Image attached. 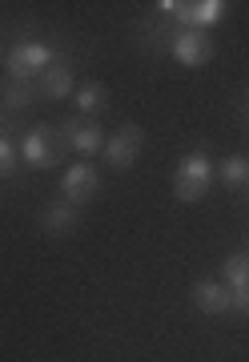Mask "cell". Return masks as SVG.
Wrapping results in <instances>:
<instances>
[{
    "label": "cell",
    "instance_id": "cell-1",
    "mask_svg": "<svg viewBox=\"0 0 249 362\" xmlns=\"http://www.w3.org/2000/svg\"><path fill=\"white\" fill-rule=\"evenodd\" d=\"M213 173H217V165H213L201 149L185 153L181 161H177V173H173V194H177V202H185V206L201 202V197L209 194Z\"/></svg>",
    "mask_w": 249,
    "mask_h": 362
},
{
    "label": "cell",
    "instance_id": "cell-2",
    "mask_svg": "<svg viewBox=\"0 0 249 362\" xmlns=\"http://www.w3.org/2000/svg\"><path fill=\"white\" fill-rule=\"evenodd\" d=\"M65 149H68V141L61 137L56 125H37V129H28L25 133V145H20L28 169H53V165H61Z\"/></svg>",
    "mask_w": 249,
    "mask_h": 362
},
{
    "label": "cell",
    "instance_id": "cell-3",
    "mask_svg": "<svg viewBox=\"0 0 249 362\" xmlns=\"http://www.w3.org/2000/svg\"><path fill=\"white\" fill-rule=\"evenodd\" d=\"M49 65H56V52L40 40H20L13 49L4 52V69H8V81H28L40 77Z\"/></svg>",
    "mask_w": 249,
    "mask_h": 362
},
{
    "label": "cell",
    "instance_id": "cell-4",
    "mask_svg": "<svg viewBox=\"0 0 249 362\" xmlns=\"http://www.w3.org/2000/svg\"><path fill=\"white\" fill-rule=\"evenodd\" d=\"M157 8L177 16L185 28H197V33H205L209 25H221L225 13H229L225 0H185V4L181 0H157Z\"/></svg>",
    "mask_w": 249,
    "mask_h": 362
},
{
    "label": "cell",
    "instance_id": "cell-5",
    "mask_svg": "<svg viewBox=\"0 0 249 362\" xmlns=\"http://www.w3.org/2000/svg\"><path fill=\"white\" fill-rule=\"evenodd\" d=\"M141 149H145V129L133 125V121H125L113 137H105V161L113 169H133L137 157H141Z\"/></svg>",
    "mask_w": 249,
    "mask_h": 362
},
{
    "label": "cell",
    "instance_id": "cell-6",
    "mask_svg": "<svg viewBox=\"0 0 249 362\" xmlns=\"http://www.w3.org/2000/svg\"><path fill=\"white\" fill-rule=\"evenodd\" d=\"M61 137L68 141V149L92 157V153H105V129L92 121V117H65L61 121Z\"/></svg>",
    "mask_w": 249,
    "mask_h": 362
},
{
    "label": "cell",
    "instance_id": "cell-7",
    "mask_svg": "<svg viewBox=\"0 0 249 362\" xmlns=\"http://www.w3.org/2000/svg\"><path fill=\"white\" fill-rule=\"evenodd\" d=\"M213 40L209 33H197V28H181L177 37H173V61L185 69H201V65H209L213 61Z\"/></svg>",
    "mask_w": 249,
    "mask_h": 362
},
{
    "label": "cell",
    "instance_id": "cell-8",
    "mask_svg": "<svg viewBox=\"0 0 249 362\" xmlns=\"http://www.w3.org/2000/svg\"><path fill=\"white\" fill-rule=\"evenodd\" d=\"M97 189H101V177H97V169H92L89 161L68 165L65 177H61V194H65L68 206H85V202H92Z\"/></svg>",
    "mask_w": 249,
    "mask_h": 362
},
{
    "label": "cell",
    "instance_id": "cell-9",
    "mask_svg": "<svg viewBox=\"0 0 249 362\" xmlns=\"http://www.w3.org/2000/svg\"><path fill=\"white\" fill-rule=\"evenodd\" d=\"M189 298H193V306L201 314H229L233 310V294H229V286L217 282V278H201Z\"/></svg>",
    "mask_w": 249,
    "mask_h": 362
},
{
    "label": "cell",
    "instance_id": "cell-10",
    "mask_svg": "<svg viewBox=\"0 0 249 362\" xmlns=\"http://www.w3.org/2000/svg\"><path fill=\"white\" fill-rule=\"evenodd\" d=\"M221 270H225V286L233 294V310L249 314V254H229Z\"/></svg>",
    "mask_w": 249,
    "mask_h": 362
},
{
    "label": "cell",
    "instance_id": "cell-11",
    "mask_svg": "<svg viewBox=\"0 0 249 362\" xmlns=\"http://www.w3.org/2000/svg\"><path fill=\"white\" fill-rule=\"evenodd\" d=\"M37 81H40L37 93H40V97H49V101H65V97H73V93H77V85H73V73H68V65H49Z\"/></svg>",
    "mask_w": 249,
    "mask_h": 362
},
{
    "label": "cell",
    "instance_id": "cell-12",
    "mask_svg": "<svg viewBox=\"0 0 249 362\" xmlns=\"http://www.w3.org/2000/svg\"><path fill=\"white\" fill-rule=\"evenodd\" d=\"M77 221H80L77 206H68V202H53V206L40 214V226H44L49 233H73L77 230Z\"/></svg>",
    "mask_w": 249,
    "mask_h": 362
},
{
    "label": "cell",
    "instance_id": "cell-13",
    "mask_svg": "<svg viewBox=\"0 0 249 362\" xmlns=\"http://www.w3.org/2000/svg\"><path fill=\"white\" fill-rule=\"evenodd\" d=\"M73 97H77L80 117H97V113H101V109L109 105V89L101 85V81H85V85L73 93Z\"/></svg>",
    "mask_w": 249,
    "mask_h": 362
},
{
    "label": "cell",
    "instance_id": "cell-14",
    "mask_svg": "<svg viewBox=\"0 0 249 362\" xmlns=\"http://www.w3.org/2000/svg\"><path fill=\"white\" fill-rule=\"evenodd\" d=\"M221 181L225 185H249V157L245 153H229L221 161Z\"/></svg>",
    "mask_w": 249,
    "mask_h": 362
},
{
    "label": "cell",
    "instance_id": "cell-15",
    "mask_svg": "<svg viewBox=\"0 0 249 362\" xmlns=\"http://www.w3.org/2000/svg\"><path fill=\"white\" fill-rule=\"evenodd\" d=\"M28 97H32V93H28V81H8V85H4V101L13 105V109L28 105Z\"/></svg>",
    "mask_w": 249,
    "mask_h": 362
},
{
    "label": "cell",
    "instance_id": "cell-16",
    "mask_svg": "<svg viewBox=\"0 0 249 362\" xmlns=\"http://www.w3.org/2000/svg\"><path fill=\"white\" fill-rule=\"evenodd\" d=\"M13 173H16V149L13 141L0 137V177H13Z\"/></svg>",
    "mask_w": 249,
    "mask_h": 362
}]
</instances>
